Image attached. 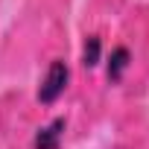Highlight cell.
<instances>
[{"label": "cell", "mask_w": 149, "mask_h": 149, "mask_svg": "<svg viewBox=\"0 0 149 149\" xmlns=\"http://www.w3.org/2000/svg\"><path fill=\"white\" fill-rule=\"evenodd\" d=\"M129 61H132V53H129V47H114L111 50V58H108V79L111 82H120L123 79V73H126V67H129Z\"/></svg>", "instance_id": "3957f363"}, {"label": "cell", "mask_w": 149, "mask_h": 149, "mask_svg": "<svg viewBox=\"0 0 149 149\" xmlns=\"http://www.w3.org/2000/svg\"><path fill=\"white\" fill-rule=\"evenodd\" d=\"M64 129H67V120H64V117H56L53 123H47L44 129L35 132V137H32V149H58Z\"/></svg>", "instance_id": "7a4b0ae2"}, {"label": "cell", "mask_w": 149, "mask_h": 149, "mask_svg": "<svg viewBox=\"0 0 149 149\" xmlns=\"http://www.w3.org/2000/svg\"><path fill=\"white\" fill-rule=\"evenodd\" d=\"M100 53H102L100 35H88V38H85V50H82V64H85V67H97V64H100Z\"/></svg>", "instance_id": "277c9868"}, {"label": "cell", "mask_w": 149, "mask_h": 149, "mask_svg": "<svg viewBox=\"0 0 149 149\" xmlns=\"http://www.w3.org/2000/svg\"><path fill=\"white\" fill-rule=\"evenodd\" d=\"M67 79H70V70H67V64H64L61 58H56V61L50 64V70H47V76H44L41 88H38V102H44V105L56 102V100L64 94V88H67Z\"/></svg>", "instance_id": "6da1fadb"}]
</instances>
